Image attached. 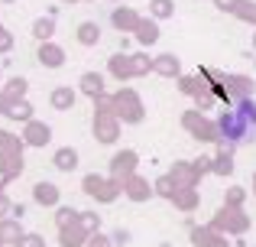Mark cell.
Returning a JSON list of instances; mask_svg holds the SVG:
<instances>
[{
  "label": "cell",
  "mask_w": 256,
  "mask_h": 247,
  "mask_svg": "<svg viewBox=\"0 0 256 247\" xmlns=\"http://www.w3.org/2000/svg\"><path fill=\"white\" fill-rule=\"evenodd\" d=\"M218 133L224 140V146H240V143H256V101L244 98L237 101V108L220 114Z\"/></svg>",
  "instance_id": "cell-1"
},
{
  "label": "cell",
  "mask_w": 256,
  "mask_h": 247,
  "mask_svg": "<svg viewBox=\"0 0 256 247\" xmlns=\"http://www.w3.org/2000/svg\"><path fill=\"white\" fill-rule=\"evenodd\" d=\"M156 13H159V17H166V13H169V4H166V0H156Z\"/></svg>",
  "instance_id": "cell-2"
}]
</instances>
